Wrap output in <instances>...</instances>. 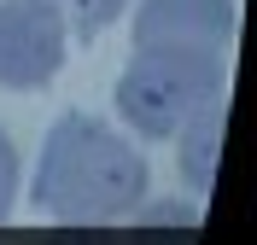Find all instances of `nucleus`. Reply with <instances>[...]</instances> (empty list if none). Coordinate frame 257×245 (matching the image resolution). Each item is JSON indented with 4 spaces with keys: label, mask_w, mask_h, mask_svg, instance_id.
I'll use <instances>...</instances> for the list:
<instances>
[{
    "label": "nucleus",
    "mask_w": 257,
    "mask_h": 245,
    "mask_svg": "<svg viewBox=\"0 0 257 245\" xmlns=\"http://www.w3.org/2000/svg\"><path fill=\"white\" fill-rule=\"evenodd\" d=\"M18 187H24V163H18V140L0 129V222L12 216L18 204Z\"/></svg>",
    "instance_id": "7"
},
{
    "label": "nucleus",
    "mask_w": 257,
    "mask_h": 245,
    "mask_svg": "<svg viewBox=\"0 0 257 245\" xmlns=\"http://www.w3.org/2000/svg\"><path fill=\"white\" fill-rule=\"evenodd\" d=\"M210 99H222V53L210 47H135L117 76V111L146 140H170Z\"/></svg>",
    "instance_id": "2"
},
{
    "label": "nucleus",
    "mask_w": 257,
    "mask_h": 245,
    "mask_svg": "<svg viewBox=\"0 0 257 245\" xmlns=\"http://www.w3.org/2000/svg\"><path fill=\"white\" fill-rule=\"evenodd\" d=\"M70 24L59 0H0V88H47L64 70Z\"/></svg>",
    "instance_id": "3"
},
{
    "label": "nucleus",
    "mask_w": 257,
    "mask_h": 245,
    "mask_svg": "<svg viewBox=\"0 0 257 245\" xmlns=\"http://www.w3.org/2000/svg\"><path fill=\"white\" fill-rule=\"evenodd\" d=\"M234 41V0H141L135 47H210Z\"/></svg>",
    "instance_id": "4"
},
{
    "label": "nucleus",
    "mask_w": 257,
    "mask_h": 245,
    "mask_svg": "<svg viewBox=\"0 0 257 245\" xmlns=\"http://www.w3.org/2000/svg\"><path fill=\"white\" fill-rule=\"evenodd\" d=\"M146 198V158L128 146L111 123L70 111L47 129L41 169H35V204L70 228H111Z\"/></svg>",
    "instance_id": "1"
},
{
    "label": "nucleus",
    "mask_w": 257,
    "mask_h": 245,
    "mask_svg": "<svg viewBox=\"0 0 257 245\" xmlns=\"http://www.w3.org/2000/svg\"><path fill=\"white\" fill-rule=\"evenodd\" d=\"M135 222H141V228H164V222H176V228H193V222H199V210H193V204H152V210H141V204H135Z\"/></svg>",
    "instance_id": "8"
},
{
    "label": "nucleus",
    "mask_w": 257,
    "mask_h": 245,
    "mask_svg": "<svg viewBox=\"0 0 257 245\" xmlns=\"http://www.w3.org/2000/svg\"><path fill=\"white\" fill-rule=\"evenodd\" d=\"M181 146V181H187L193 193H205L210 181H216V146H222V99H210L199 111L170 134Z\"/></svg>",
    "instance_id": "5"
},
{
    "label": "nucleus",
    "mask_w": 257,
    "mask_h": 245,
    "mask_svg": "<svg viewBox=\"0 0 257 245\" xmlns=\"http://www.w3.org/2000/svg\"><path fill=\"white\" fill-rule=\"evenodd\" d=\"M123 6H128V0H59L64 24H70V30H82V35H99V30H111Z\"/></svg>",
    "instance_id": "6"
}]
</instances>
